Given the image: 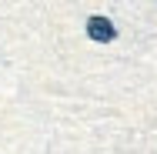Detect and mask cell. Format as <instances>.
Listing matches in <instances>:
<instances>
[{
    "label": "cell",
    "mask_w": 157,
    "mask_h": 154,
    "mask_svg": "<svg viewBox=\"0 0 157 154\" xmlns=\"http://www.w3.org/2000/svg\"><path fill=\"white\" fill-rule=\"evenodd\" d=\"M87 37H90V40H100V44H107V40L117 37V27H114L107 17H90V20H87Z\"/></svg>",
    "instance_id": "obj_1"
}]
</instances>
